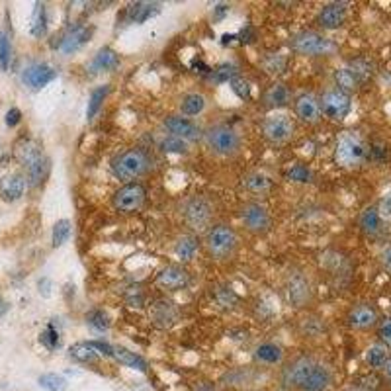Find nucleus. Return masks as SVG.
<instances>
[{
	"label": "nucleus",
	"instance_id": "56",
	"mask_svg": "<svg viewBox=\"0 0 391 391\" xmlns=\"http://www.w3.org/2000/svg\"><path fill=\"white\" fill-rule=\"evenodd\" d=\"M6 311H8V304L2 299V297H0V317H2V315H6Z\"/></svg>",
	"mask_w": 391,
	"mask_h": 391
},
{
	"label": "nucleus",
	"instance_id": "18",
	"mask_svg": "<svg viewBox=\"0 0 391 391\" xmlns=\"http://www.w3.org/2000/svg\"><path fill=\"white\" fill-rule=\"evenodd\" d=\"M348 16V4L344 2H328L317 14V23L323 30H338L343 28Z\"/></svg>",
	"mask_w": 391,
	"mask_h": 391
},
{
	"label": "nucleus",
	"instance_id": "7",
	"mask_svg": "<svg viewBox=\"0 0 391 391\" xmlns=\"http://www.w3.org/2000/svg\"><path fill=\"white\" fill-rule=\"evenodd\" d=\"M213 203L203 196H190L180 205V215L192 231H203L210 229L213 219Z\"/></svg>",
	"mask_w": 391,
	"mask_h": 391
},
{
	"label": "nucleus",
	"instance_id": "6",
	"mask_svg": "<svg viewBox=\"0 0 391 391\" xmlns=\"http://www.w3.org/2000/svg\"><path fill=\"white\" fill-rule=\"evenodd\" d=\"M289 47L291 51L304 57H328V55H335L338 49L333 39L325 38L317 31H299L289 39Z\"/></svg>",
	"mask_w": 391,
	"mask_h": 391
},
{
	"label": "nucleus",
	"instance_id": "32",
	"mask_svg": "<svg viewBox=\"0 0 391 391\" xmlns=\"http://www.w3.org/2000/svg\"><path fill=\"white\" fill-rule=\"evenodd\" d=\"M114 358H116L119 364H124V366L127 368H133V370H137V372H147V362L141 358L139 354L127 350L125 346H114Z\"/></svg>",
	"mask_w": 391,
	"mask_h": 391
},
{
	"label": "nucleus",
	"instance_id": "20",
	"mask_svg": "<svg viewBox=\"0 0 391 391\" xmlns=\"http://www.w3.org/2000/svg\"><path fill=\"white\" fill-rule=\"evenodd\" d=\"M149 317L159 328H171L178 321V309L168 299H156L149 309Z\"/></svg>",
	"mask_w": 391,
	"mask_h": 391
},
{
	"label": "nucleus",
	"instance_id": "27",
	"mask_svg": "<svg viewBox=\"0 0 391 391\" xmlns=\"http://www.w3.org/2000/svg\"><path fill=\"white\" fill-rule=\"evenodd\" d=\"M358 225L362 229V233H366L368 237H375L383 231V219L377 213L375 205H368L366 210L360 213Z\"/></svg>",
	"mask_w": 391,
	"mask_h": 391
},
{
	"label": "nucleus",
	"instance_id": "54",
	"mask_svg": "<svg viewBox=\"0 0 391 391\" xmlns=\"http://www.w3.org/2000/svg\"><path fill=\"white\" fill-rule=\"evenodd\" d=\"M382 264L383 268L391 274V245L382 252Z\"/></svg>",
	"mask_w": 391,
	"mask_h": 391
},
{
	"label": "nucleus",
	"instance_id": "42",
	"mask_svg": "<svg viewBox=\"0 0 391 391\" xmlns=\"http://www.w3.org/2000/svg\"><path fill=\"white\" fill-rule=\"evenodd\" d=\"M235 75H237V67L235 65H231V63H221L219 67L211 70L210 78L213 85H225Z\"/></svg>",
	"mask_w": 391,
	"mask_h": 391
},
{
	"label": "nucleus",
	"instance_id": "30",
	"mask_svg": "<svg viewBox=\"0 0 391 391\" xmlns=\"http://www.w3.org/2000/svg\"><path fill=\"white\" fill-rule=\"evenodd\" d=\"M208 106V100L205 96L200 92H188L180 98V116L184 117H192V116H200L203 109Z\"/></svg>",
	"mask_w": 391,
	"mask_h": 391
},
{
	"label": "nucleus",
	"instance_id": "4",
	"mask_svg": "<svg viewBox=\"0 0 391 391\" xmlns=\"http://www.w3.org/2000/svg\"><path fill=\"white\" fill-rule=\"evenodd\" d=\"M203 247L213 260H231L239 250V235L231 225H211L203 237Z\"/></svg>",
	"mask_w": 391,
	"mask_h": 391
},
{
	"label": "nucleus",
	"instance_id": "19",
	"mask_svg": "<svg viewBox=\"0 0 391 391\" xmlns=\"http://www.w3.org/2000/svg\"><path fill=\"white\" fill-rule=\"evenodd\" d=\"M346 323L354 331H370V328H374L380 323V315H377V311H375L372 305L358 304L348 311Z\"/></svg>",
	"mask_w": 391,
	"mask_h": 391
},
{
	"label": "nucleus",
	"instance_id": "46",
	"mask_svg": "<svg viewBox=\"0 0 391 391\" xmlns=\"http://www.w3.org/2000/svg\"><path fill=\"white\" fill-rule=\"evenodd\" d=\"M215 301H218L223 309H233L239 304V297L233 289L229 288H215Z\"/></svg>",
	"mask_w": 391,
	"mask_h": 391
},
{
	"label": "nucleus",
	"instance_id": "34",
	"mask_svg": "<svg viewBox=\"0 0 391 391\" xmlns=\"http://www.w3.org/2000/svg\"><path fill=\"white\" fill-rule=\"evenodd\" d=\"M364 360H366V364L370 368L383 370L385 362L390 360V352H387V348L382 343H375L372 346H368L366 352H364Z\"/></svg>",
	"mask_w": 391,
	"mask_h": 391
},
{
	"label": "nucleus",
	"instance_id": "23",
	"mask_svg": "<svg viewBox=\"0 0 391 391\" xmlns=\"http://www.w3.org/2000/svg\"><path fill=\"white\" fill-rule=\"evenodd\" d=\"M49 168H51V163H49V159L45 155L38 156L36 161H31L30 164H26L23 166V171H26V182H28V186L36 188L39 184H43L45 178L49 176Z\"/></svg>",
	"mask_w": 391,
	"mask_h": 391
},
{
	"label": "nucleus",
	"instance_id": "9",
	"mask_svg": "<svg viewBox=\"0 0 391 391\" xmlns=\"http://www.w3.org/2000/svg\"><path fill=\"white\" fill-rule=\"evenodd\" d=\"M262 137L270 145H286L296 137V122L288 114H270L262 122Z\"/></svg>",
	"mask_w": 391,
	"mask_h": 391
},
{
	"label": "nucleus",
	"instance_id": "57",
	"mask_svg": "<svg viewBox=\"0 0 391 391\" xmlns=\"http://www.w3.org/2000/svg\"><path fill=\"white\" fill-rule=\"evenodd\" d=\"M215 10H218V18H221V16L225 14L227 10H229V6H225V4H219V6L215 8Z\"/></svg>",
	"mask_w": 391,
	"mask_h": 391
},
{
	"label": "nucleus",
	"instance_id": "10",
	"mask_svg": "<svg viewBox=\"0 0 391 391\" xmlns=\"http://www.w3.org/2000/svg\"><path fill=\"white\" fill-rule=\"evenodd\" d=\"M147 200V190L139 182H129V184H124L114 192L112 196V205L114 210L119 211V213H125V215H132L135 211H139L143 208V203Z\"/></svg>",
	"mask_w": 391,
	"mask_h": 391
},
{
	"label": "nucleus",
	"instance_id": "49",
	"mask_svg": "<svg viewBox=\"0 0 391 391\" xmlns=\"http://www.w3.org/2000/svg\"><path fill=\"white\" fill-rule=\"evenodd\" d=\"M377 335H380V341H382L383 346L390 350L391 348V317H385V319L377 323Z\"/></svg>",
	"mask_w": 391,
	"mask_h": 391
},
{
	"label": "nucleus",
	"instance_id": "45",
	"mask_svg": "<svg viewBox=\"0 0 391 391\" xmlns=\"http://www.w3.org/2000/svg\"><path fill=\"white\" fill-rule=\"evenodd\" d=\"M38 383L47 391H63L67 387V380L59 374H43L39 375Z\"/></svg>",
	"mask_w": 391,
	"mask_h": 391
},
{
	"label": "nucleus",
	"instance_id": "43",
	"mask_svg": "<svg viewBox=\"0 0 391 391\" xmlns=\"http://www.w3.org/2000/svg\"><path fill=\"white\" fill-rule=\"evenodd\" d=\"M39 343L45 346L47 350H57L61 346V336H59V331L55 328L53 323H49L41 333H39Z\"/></svg>",
	"mask_w": 391,
	"mask_h": 391
},
{
	"label": "nucleus",
	"instance_id": "21",
	"mask_svg": "<svg viewBox=\"0 0 391 391\" xmlns=\"http://www.w3.org/2000/svg\"><path fill=\"white\" fill-rule=\"evenodd\" d=\"M26 188H28V182H26L23 174H20V172L6 174L0 178V200L8 203L18 202V200H22Z\"/></svg>",
	"mask_w": 391,
	"mask_h": 391
},
{
	"label": "nucleus",
	"instance_id": "53",
	"mask_svg": "<svg viewBox=\"0 0 391 391\" xmlns=\"http://www.w3.org/2000/svg\"><path fill=\"white\" fill-rule=\"evenodd\" d=\"M38 286H39V294H41V296L43 297L51 296V280H49V278H41Z\"/></svg>",
	"mask_w": 391,
	"mask_h": 391
},
{
	"label": "nucleus",
	"instance_id": "38",
	"mask_svg": "<svg viewBox=\"0 0 391 391\" xmlns=\"http://www.w3.org/2000/svg\"><path fill=\"white\" fill-rule=\"evenodd\" d=\"M70 233H73V227H70L69 219H59L53 225V233H51V245L53 249H59L65 242L69 241Z\"/></svg>",
	"mask_w": 391,
	"mask_h": 391
},
{
	"label": "nucleus",
	"instance_id": "3",
	"mask_svg": "<svg viewBox=\"0 0 391 391\" xmlns=\"http://www.w3.org/2000/svg\"><path fill=\"white\" fill-rule=\"evenodd\" d=\"M370 156V147L358 132H343L335 143V163L341 168H358Z\"/></svg>",
	"mask_w": 391,
	"mask_h": 391
},
{
	"label": "nucleus",
	"instance_id": "5",
	"mask_svg": "<svg viewBox=\"0 0 391 391\" xmlns=\"http://www.w3.org/2000/svg\"><path fill=\"white\" fill-rule=\"evenodd\" d=\"M203 145L210 151L211 155L221 156V159H229L235 156L242 147V139L237 129L229 127L225 124H218L208 127L203 132Z\"/></svg>",
	"mask_w": 391,
	"mask_h": 391
},
{
	"label": "nucleus",
	"instance_id": "24",
	"mask_svg": "<svg viewBox=\"0 0 391 391\" xmlns=\"http://www.w3.org/2000/svg\"><path fill=\"white\" fill-rule=\"evenodd\" d=\"M200 247H202V242H200V239L194 233H184L180 235L176 242H174V255L182 262H190L200 252Z\"/></svg>",
	"mask_w": 391,
	"mask_h": 391
},
{
	"label": "nucleus",
	"instance_id": "12",
	"mask_svg": "<svg viewBox=\"0 0 391 391\" xmlns=\"http://www.w3.org/2000/svg\"><path fill=\"white\" fill-rule=\"evenodd\" d=\"M321 112L323 116H327L333 122H343L344 117L350 114L352 100L350 94L343 92L338 88H331L319 98Z\"/></svg>",
	"mask_w": 391,
	"mask_h": 391
},
{
	"label": "nucleus",
	"instance_id": "2",
	"mask_svg": "<svg viewBox=\"0 0 391 391\" xmlns=\"http://www.w3.org/2000/svg\"><path fill=\"white\" fill-rule=\"evenodd\" d=\"M155 168V159L143 147H129L116 155L109 163V171L125 184L147 176Z\"/></svg>",
	"mask_w": 391,
	"mask_h": 391
},
{
	"label": "nucleus",
	"instance_id": "17",
	"mask_svg": "<svg viewBox=\"0 0 391 391\" xmlns=\"http://www.w3.org/2000/svg\"><path fill=\"white\" fill-rule=\"evenodd\" d=\"M55 78H57V70L47 63H33L30 67H26L22 73L23 85L30 86L31 90H41L43 86L53 82Z\"/></svg>",
	"mask_w": 391,
	"mask_h": 391
},
{
	"label": "nucleus",
	"instance_id": "33",
	"mask_svg": "<svg viewBox=\"0 0 391 391\" xmlns=\"http://www.w3.org/2000/svg\"><path fill=\"white\" fill-rule=\"evenodd\" d=\"M49 20H47V6L43 2H38L36 8H33V14H31V23H30V33L33 38H45L47 36V26Z\"/></svg>",
	"mask_w": 391,
	"mask_h": 391
},
{
	"label": "nucleus",
	"instance_id": "41",
	"mask_svg": "<svg viewBox=\"0 0 391 391\" xmlns=\"http://www.w3.org/2000/svg\"><path fill=\"white\" fill-rule=\"evenodd\" d=\"M286 176H288V180H291V182H297V184H309V182H313L311 168L301 163L291 164L288 171H286Z\"/></svg>",
	"mask_w": 391,
	"mask_h": 391
},
{
	"label": "nucleus",
	"instance_id": "44",
	"mask_svg": "<svg viewBox=\"0 0 391 391\" xmlns=\"http://www.w3.org/2000/svg\"><path fill=\"white\" fill-rule=\"evenodd\" d=\"M12 61V39L6 30H0V69L8 70Z\"/></svg>",
	"mask_w": 391,
	"mask_h": 391
},
{
	"label": "nucleus",
	"instance_id": "25",
	"mask_svg": "<svg viewBox=\"0 0 391 391\" xmlns=\"http://www.w3.org/2000/svg\"><path fill=\"white\" fill-rule=\"evenodd\" d=\"M291 100V92L284 82H274L262 94V104L266 108H284Z\"/></svg>",
	"mask_w": 391,
	"mask_h": 391
},
{
	"label": "nucleus",
	"instance_id": "52",
	"mask_svg": "<svg viewBox=\"0 0 391 391\" xmlns=\"http://www.w3.org/2000/svg\"><path fill=\"white\" fill-rule=\"evenodd\" d=\"M22 122V112L18 108H10L6 112V125L8 127H16V125Z\"/></svg>",
	"mask_w": 391,
	"mask_h": 391
},
{
	"label": "nucleus",
	"instance_id": "35",
	"mask_svg": "<svg viewBox=\"0 0 391 391\" xmlns=\"http://www.w3.org/2000/svg\"><path fill=\"white\" fill-rule=\"evenodd\" d=\"M255 356H257L258 362H264V364H280L282 358H284V350L278 344L264 343L257 346Z\"/></svg>",
	"mask_w": 391,
	"mask_h": 391
},
{
	"label": "nucleus",
	"instance_id": "13",
	"mask_svg": "<svg viewBox=\"0 0 391 391\" xmlns=\"http://www.w3.org/2000/svg\"><path fill=\"white\" fill-rule=\"evenodd\" d=\"M163 127L172 137L186 141V143H198L203 137V129L200 125L192 122L190 117L184 116H168L164 117Z\"/></svg>",
	"mask_w": 391,
	"mask_h": 391
},
{
	"label": "nucleus",
	"instance_id": "48",
	"mask_svg": "<svg viewBox=\"0 0 391 391\" xmlns=\"http://www.w3.org/2000/svg\"><path fill=\"white\" fill-rule=\"evenodd\" d=\"M262 67H264L268 75H280L282 70L286 69V57L280 53L268 55L264 63H262Z\"/></svg>",
	"mask_w": 391,
	"mask_h": 391
},
{
	"label": "nucleus",
	"instance_id": "28",
	"mask_svg": "<svg viewBox=\"0 0 391 391\" xmlns=\"http://www.w3.org/2000/svg\"><path fill=\"white\" fill-rule=\"evenodd\" d=\"M335 82L338 90L350 94L354 92V90H358L360 85L364 82V78L360 77L358 73L352 69V67H343V69L335 70Z\"/></svg>",
	"mask_w": 391,
	"mask_h": 391
},
{
	"label": "nucleus",
	"instance_id": "55",
	"mask_svg": "<svg viewBox=\"0 0 391 391\" xmlns=\"http://www.w3.org/2000/svg\"><path fill=\"white\" fill-rule=\"evenodd\" d=\"M383 372H385V375H387V380H390V382H391V356H390V360L385 362V366H383Z\"/></svg>",
	"mask_w": 391,
	"mask_h": 391
},
{
	"label": "nucleus",
	"instance_id": "1",
	"mask_svg": "<svg viewBox=\"0 0 391 391\" xmlns=\"http://www.w3.org/2000/svg\"><path fill=\"white\" fill-rule=\"evenodd\" d=\"M282 382L301 391H325L333 382V374L325 364L311 356H299L284 368Z\"/></svg>",
	"mask_w": 391,
	"mask_h": 391
},
{
	"label": "nucleus",
	"instance_id": "40",
	"mask_svg": "<svg viewBox=\"0 0 391 391\" xmlns=\"http://www.w3.org/2000/svg\"><path fill=\"white\" fill-rule=\"evenodd\" d=\"M69 356L77 362H94L98 360V352L88 343H77L69 348Z\"/></svg>",
	"mask_w": 391,
	"mask_h": 391
},
{
	"label": "nucleus",
	"instance_id": "31",
	"mask_svg": "<svg viewBox=\"0 0 391 391\" xmlns=\"http://www.w3.org/2000/svg\"><path fill=\"white\" fill-rule=\"evenodd\" d=\"M274 186V180L264 174V172H249L242 178V188L250 192V194H266L270 192Z\"/></svg>",
	"mask_w": 391,
	"mask_h": 391
},
{
	"label": "nucleus",
	"instance_id": "50",
	"mask_svg": "<svg viewBox=\"0 0 391 391\" xmlns=\"http://www.w3.org/2000/svg\"><path fill=\"white\" fill-rule=\"evenodd\" d=\"M375 208H377V213H380V218H382L383 221H385V219H391V190L382 196V200H380V203H377Z\"/></svg>",
	"mask_w": 391,
	"mask_h": 391
},
{
	"label": "nucleus",
	"instance_id": "11",
	"mask_svg": "<svg viewBox=\"0 0 391 391\" xmlns=\"http://www.w3.org/2000/svg\"><path fill=\"white\" fill-rule=\"evenodd\" d=\"M241 223L249 233L264 235L272 227V218L264 203L247 202L241 208Z\"/></svg>",
	"mask_w": 391,
	"mask_h": 391
},
{
	"label": "nucleus",
	"instance_id": "14",
	"mask_svg": "<svg viewBox=\"0 0 391 391\" xmlns=\"http://www.w3.org/2000/svg\"><path fill=\"white\" fill-rule=\"evenodd\" d=\"M155 284L161 289H164V291H180V289L188 288V284H190V272H188L184 266L168 264L156 274Z\"/></svg>",
	"mask_w": 391,
	"mask_h": 391
},
{
	"label": "nucleus",
	"instance_id": "22",
	"mask_svg": "<svg viewBox=\"0 0 391 391\" xmlns=\"http://www.w3.org/2000/svg\"><path fill=\"white\" fill-rule=\"evenodd\" d=\"M161 12L159 2H133L125 10V18L129 23H145Z\"/></svg>",
	"mask_w": 391,
	"mask_h": 391
},
{
	"label": "nucleus",
	"instance_id": "37",
	"mask_svg": "<svg viewBox=\"0 0 391 391\" xmlns=\"http://www.w3.org/2000/svg\"><path fill=\"white\" fill-rule=\"evenodd\" d=\"M159 149L163 153H168V155H188L190 149H188L186 141L178 139V137H172V135H164L159 141Z\"/></svg>",
	"mask_w": 391,
	"mask_h": 391
},
{
	"label": "nucleus",
	"instance_id": "15",
	"mask_svg": "<svg viewBox=\"0 0 391 391\" xmlns=\"http://www.w3.org/2000/svg\"><path fill=\"white\" fill-rule=\"evenodd\" d=\"M294 112H296L297 119L307 125L319 124L321 117H323L319 98L311 92H304L297 96L294 102Z\"/></svg>",
	"mask_w": 391,
	"mask_h": 391
},
{
	"label": "nucleus",
	"instance_id": "51",
	"mask_svg": "<svg viewBox=\"0 0 391 391\" xmlns=\"http://www.w3.org/2000/svg\"><path fill=\"white\" fill-rule=\"evenodd\" d=\"M88 344H90L98 354H104V356H108V358H114V346L109 343H104V341H88Z\"/></svg>",
	"mask_w": 391,
	"mask_h": 391
},
{
	"label": "nucleus",
	"instance_id": "36",
	"mask_svg": "<svg viewBox=\"0 0 391 391\" xmlns=\"http://www.w3.org/2000/svg\"><path fill=\"white\" fill-rule=\"evenodd\" d=\"M109 85H102L96 86L92 92H90V98H88V106H86V117H88V122L94 119V116L100 112L102 108V102L106 100V96L109 94Z\"/></svg>",
	"mask_w": 391,
	"mask_h": 391
},
{
	"label": "nucleus",
	"instance_id": "29",
	"mask_svg": "<svg viewBox=\"0 0 391 391\" xmlns=\"http://www.w3.org/2000/svg\"><path fill=\"white\" fill-rule=\"evenodd\" d=\"M119 67V55L112 47H102L92 59V69L96 73H112Z\"/></svg>",
	"mask_w": 391,
	"mask_h": 391
},
{
	"label": "nucleus",
	"instance_id": "16",
	"mask_svg": "<svg viewBox=\"0 0 391 391\" xmlns=\"http://www.w3.org/2000/svg\"><path fill=\"white\" fill-rule=\"evenodd\" d=\"M92 36L94 26H75V28H70V30L59 39V43L55 47H57L63 55L77 53L78 49H82V47L92 39Z\"/></svg>",
	"mask_w": 391,
	"mask_h": 391
},
{
	"label": "nucleus",
	"instance_id": "26",
	"mask_svg": "<svg viewBox=\"0 0 391 391\" xmlns=\"http://www.w3.org/2000/svg\"><path fill=\"white\" fill-rule=\"evenodd\" d=\"M14 155L18 159V163L26 166V164H30L31 161H36L38 156L43 155V149L39 145L38 141L31 139V137H23L14 145Z\"/></svg>",
	"mask_w": 391,
	"mask_h": 391
},
{
	"label": "nucleus",
	"instance_id": "47",
	"mask_svg": "<svg viewBox=\"0 0 391 391\" xmlns=\"http://www.w3.org/2000/svg\"><path fill=\"white\" fill-rule=\"evenodd\" d=\"M229 86H231V90H233V94L239 100H250V85L245 78L239 77V75H235V77L229 80Z\"/></svg>",
	"mask_w": 391,
	"mask_h": 391
},
{
	"label": "nucleus",
	"instance_id": "8",
	"mask_svg": "<svg viewBox=\"0 0 391 391\" xmlns=\"http://www.w3.org/2000/svg\"><path fill=\"white\" fill-rule=\"evenodd\" d=\"M313 284L309 280V276L304 270H289L286 276V297H288L289 305L294 309H305L309 307L313 301Z\"/></svg>",
	"mask_w": 391,
	"mask_h": 391
},
{
	"label": "nucleus",
	"instance_id": "39",
	"mask_svg": "<svg viewBox=\"0 0 391 391\" xmlns=\"http://www.w3.org/2000/svg\"><path fill=\"white\" fill-rule=\"evenodd\" d=\"M86 323H88V327H92L98 333H104L112 327L109 315L104 309H92V311L86 313Z\"/></svg>",
	"mask_w": 391,
	"mask_h": 391
}]
</instances>
